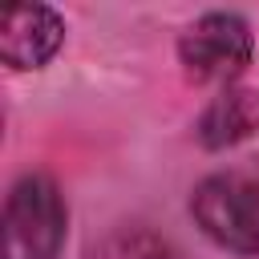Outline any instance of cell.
<instances>
[{"label": "cell", "mask_w": 259, "mask_h": 259, "mask_svg": "<svg viewBox=\"0 0 259 259\" xmlns=\"http://www.w3.org/2000/svg\"><path fill=\"white\" fill-rule=\"evenodd\" d=\"M65 202L45 174H24L4 202V259H57Z\"/></svg>", "instance_id": "1"}, {"label": "cell", "mask_w": 259, "mask_h": 259, "mask_svg": "<svg viewBox=\"0 0 259 259\" xmlns=\"http://www.w3.org/2000/svg\"><path fill=\"white\" fill-rule=\"evenodd\" d=\"M190 210L198 227L227 251H259V178L247 174H214L198 182Z\"/></svg>", "instance_id": "2"}, {"label": "cell", "mask_w": 259, "mask_h": 259, "mask_svg": "<svg viewBox=\"0 0 259 259\" xmlns=\"http://www.w3.org/2000/svg\"><path fill=\"white\" fill-rule=\"evenodd\" d=\"M178 57L194 81H235L251 61V32L239 16L210 12L182 32Z\"/></svg>", "instance_id": "3"}, {"label": "cell", "mask_w": 259, "mask_h": 259, "mask_svg": "<svg viewBox=\"0 0 259 259\" xmlns=\"http://www.w3.org/2000/svg\"><path fill=\"white\" fill-rule=\"evenodd\" d=\"M65 36V24L45 4H16L0 16V57L12 69H36L45 65Z\"/></svg>", "instance_id": "4"}, {"label": "cell", "mask_w": 259, "mask_h": 259, "mask_svg": "<svg viewBox=\"0 0 259 259\" xmlns=\"http://www.w3.org/2000/svg\"><path fill=\"white\" fill-rule=\"evenodd\" d=\"M251 125H255V101H251V93H219L206 105L202 121H198V138H202V146L223 150V146L247 138Z\"/></svg>", "instance_id": "5"}, {"label": "cell", "mask_w": 259, "mask_h": 259, "mask_svg": "<svg viewBox=\"0 0 259 259\" xmlns=\"http://www.w3.org/2000/svg\"><path fill=\"white\" fill-rule=\"evenodd\" d=\"M89 259H178L170 243H162L154 231H142V227H125V231H113L105 235Z\"/></svg>", "instance_id": "6"}]
</instances>
